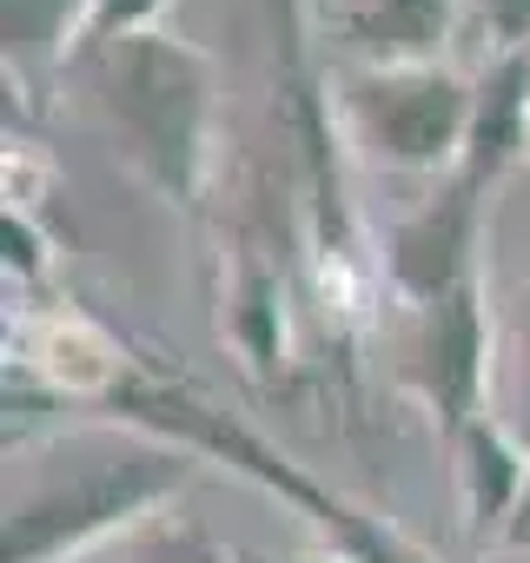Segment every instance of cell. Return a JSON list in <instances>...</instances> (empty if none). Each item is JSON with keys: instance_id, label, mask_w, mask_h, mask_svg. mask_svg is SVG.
I'll return each instance as SVG.
<instances>
[{"instance_id": "obj_1", "label": "cell", "mask_w": 530, "mask_h": 563, "mask_svg": "<svg viewBox=\"0 0 530 563\" xmlns=\"http://www.w3.org/2000/svg\"><path fill=\"white\" fill-rule=\"evenodd\" d=\"M80 74H93V107L126 173L153 199L199 212L212 186V140H219V60L159 27L107 47Z\"/></svg>"}, {"instance_id": "obj_2", "label": "cell", "mask_w": 530, "mask_h": 563, "mask_svg": "<svg viewBox=\"0 0 530 563\" xmlns=\"http://www.w3.org/2000/svg\"><path fill=\"white\" fill-rule=\"evenodd\" d=\"M100 411L120 418L126 431H146V438L179 444V451H192V457H219L225 471L252 477L258 490H273L279 504H292L299 517H312V523L325 530L332 556H345V563H431V556H424L411 537H398L385 517L345 504L332 484H319V477H312L306 464H292L279 444H265L252 424H239L232 411H219L212 398H199L192 385H179V378H166V372L133 365V372L100 398Z\"/></svg>"}, {"instance_id": "obj_3", "label": "cell", "mask_w": 530, "mask_h": 563, "mask_svg": "<svg viewBox=\"0 0 530 563\" xmlns=\"http://www.w3.org/2000/svg\"><path fill=\"white\" fill-rule=\"evenodd\" d=\"M199 477V457L179 444H159L133 431V444L87 457L47 484H34L0 530V563H74L93 543L120 537L126 523H146L159 504H173Z\"/></svg>"}, {"instance_id": "obj_4", "label": "cell", "mask_w": 530, "mask_h": 563, "mask_svg": "<svg viewBox=\"0 0 530 563\" xmlns=\"http://www.w3.org/2000/svg\"><path fill=\"white\" fill-rule=\"evenodd\" d=\"M332 107L345 146L385 173L451 179L471 126V80L444 67H332Z\"/></svg>"}, {"instance_id": "obj_5", "label": "cell", "mask_w": 530, "mask_h": 563, "mask_svg": "<svg viewBox=\"0 0 530 563\" xmlns=\"http://www.w3.org/2000/svg\"><path fill=\"white\" fill-rule=\"evenodd\" d=\"M484 378H490L484 278L457 286L438 306L398 312V385L431 411L444 444H457V431L484 418Z\"/></svg>"}, {"instance_id": "obj_6", "label": "cell", "mask_w": 530, "mask_h": 563, "mask_svg": "<svg viewBox=\"0 0 530 563\" xmlns=\"http://www.w3.org/2000/svg\"><path fill=\"white\" fill-rule=\"evenodd\" d=\"M484 206H490V192H477L464 173H451V179H438L431 199H418L391 225V239H385V292H391L398 312L438 306V299H451L457 286L477 278Z\"/></svg>"}, {"instance_id": "obj_7", "label": "cell", "mask_w": 530, "mask_h": 563, "mask_svg": "<svg viewBox=\"0 0 530 563\" xmlns=\"http://www.w3.org/2000/svg\"><path fill=\"white\" fill-rule=\"evenodd\" d=\"M471 0H319L312 27L332 67H444Z\"/></svg>"}, {"instance_id": "obj_8", "label": "cell", "mask_w": 530, "mask_h": 563, "mask_svg": "<svg viewBox=\"0 0 530 563\" xmlns=\"http://www.w3.org/2000/svg\"><path fill=\"white\" fill-rule=\"evenodd\" d=\"M8 372L41 378V385L60 391L67 405H100V398L133 372V358H126L120 339L100 332L87 312L60 306V312H27V319L8 332Z\"/></svg>"}, {"instance_id": "obj_9", "label": "cell", "mask_w": 530, "mask_h": 563, "mask_svg": "<svg viewBox=\"0 0 530 563\" xmlns=\"http://www.w3.org/2000/svg\"><path fill=\"white\" fill-rule=\"evenodd\" d=\"M523 166H530V47L484 54L477 80H471V126H464L457 173L497 199V186Z\"/></svg>"}, {"instance_id": "obj_10", "label": "cell", "mask_w": 530, "mask_h": 563, "mask_svg": "<svg viewBox=\"0 0 530 563\" xmlns=\"http://www.w3.org/2000/svg\"><path fill=\"white\" fill-rule=\"evenodd\" d=\"M219 332L232 339L239 365L258 378V385H279L286 378V358H292V325H286V286H279V265L265 258L252 239L232 252V272H225V312H219Z\"/></svg>"}, {"instance_id": "obj_11", "label": "cell", "mask_w": 530, "mask_h": 563, "mask_svg": "<svg viewBox=\"0 0 530 563\" xmlns=\"http://www.w3.org/2000/svg\"><path fill=\"white\" fill-rule=\"evenodd\" d=\"M451 457H457V484H464V530H471V543L510 530L523 497H530V457L517 451V438L484 411L477 424L457 431Z\"/></svg>"}, {"instance_id": "obj_12", "label": "cell", "mask_w": 530, "mask_h": 563, "mask_svg": "<svg viewBox=\"0 0 530 563\" xmlns=\"http://www.w3.org/2000/svg\"><path fill=\"white\" fill-rule=\"evenodd\" d=\"M93 0H0L8 67H74Z\"/></svg>"}, {"instance_id": "obj_13", "label": "cell", "mask_w": 530, "mask_h": 563, "mask_svg": "<svg viewBox=\"0 0 530 563\" xmlns=\"http://www.w3.org/2000/svg\"><path fill=\"white\" fill-rule=\"evenodd\" d=\"M173 8V0H93V14H87V34L74 47V67L100 60L107 47L133 41V34H159V14Z\"/></svg>"}, {"instance_id": "obj_14", "label": "cell", "mask_w": 530, "mask_h": 563, "mask_svg": "<svg viewBox=\"0 0 530 563\" xmlns=\"http://www.w3.org/2000/svg\"><path fill=\"white\" fill-rule=\"evenodd\" d=\"M0 258H8V278L14 286H47L54 272V239L47 225L34 219V206H0Z\"/></svg>"}, {"instance_id": "obj_15", "label": "cell", "mask_w": 530, "mask_h": 563, "mask_svg": "<svg viewBox=\"0 0 530 563\" xmlns=\"http://www.w3.org/2000/svg\"><path fill=\"white\" fill-rule=\"evenodd\" d=\"M133 563H239V550H225L192 517H153L146 537H140V550H133Z\"/></svg>"}, {"instance_id": "obj_16", "label": "cell", "mask_w": 530, "mask_h": 563, "mask_svg": "<svg viewBox=\"0 0 530 563\" xmlns=\"http://www.w3.org/2000/svg\"><path fill=\"white\" fill-rule=\"evenodd\" d=\"M471 21L484 27L490 54H523L530 47V0H471Z\"/></svg>"}, {"instance_id": "obj_17", "label": "cell", "mask_w": 530, "mask_h": 563, "mask_svg": "<svg viewBox=\"0 0 530 563\" xmlns=\"http://www.w3.org/2000/svg\"><path fill=\"white\" fill-rule=\"evenodd\" d=\"M239 563H299V556H265V550H239ZM312 563H345V556H312Z\"/></svg>"}, {"instance_id": "obj_18", "label": "cell", "mask_w": 530, "mask_h": 563, "mask_svg": "<svg viewBox=\"0 0 530 563\" xmlns=\"http://www.w3.org/2000/svg\"><path fill=\"white\" fill-rule=\"evenodd\" d=\"M306 8H319V0H306Z\"/></svg>"}]
</instances>
